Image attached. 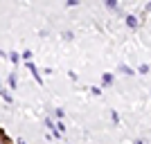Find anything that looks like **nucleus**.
<instances>
[{
  "label": "nucleus",
  "instance_id": "obj_1",
  "mask_svg": "<svg viewBox=\"0 0 151 144\" xmlns=\"http://www.w3.org/2000/svg\"><path fill=\"white\" fill-rule=\"evenodd\" d=\"M0 97H2V99H5L7 104H12V101H14V97H12V95H9V90H5V88L0 90Z\"/></svg>",
  "mask_w": 151,
  "mask_h": 144
},
{
  "label": "nucleus",
  "instance_id": "obj_2",
  "mask_svg": "<svg viewBox=\"0 0 151 144\" xmlns=\"http://www.w3.org/2000/svg\"><path fill=\"white\" fill-rule=\"evenodd\" d=\"M126 25H129V27H138L140 23H138V18H135V16L131 14V16H126Z\"/></svg>",
  "mask_w": 151,
  "mask_h": 144
},
{
  "label": "nucleus",
  "instance_id": "obj_3",
  "mask_svg": "<svg viewBox=\"0 0 151 144\" xmlns=\"http://www.w3.org/2000/svg\"><path fill=\"white\" fill-rule=\"evenodd\" d=\"M117 70H120V72H124L126 77H131V75H135V72H133V70L129 68V65H117Z\"/></svg>",
  "mask_w": 151,
  "mask_h": 144
},
{
  "label": "nucleus",
  "instance_id": "obj_4",
  "mask_svg": "<svg viewBox=\"0 0 151 144\" xmlns=\"http://www.w3.org/2000/svg\"><path fill=\"white\" fill-rule=\"evenodd\" d=\"M9 61H12V63H18L20 61V54H18V52H9Z\"/></svg>",
  "mask_w": 151,
  "mask_h": 144
},
{
  "label": "nucleus",
  "instance_id": "obj_5",
  "mask_svg": "<svg viewBox=\"0 0 151 144\" xmlns=\"http://www.w3.org/2000/svg\"><path fill=\"white\" fill-rule=\"evenodd\" d=\"M20 59H23L25 63H29V61H32V52H29V50H25L23 54H20Z\"/></svg>",
  "mask_w": 151,
  "mask_h": 144
},
{
  "label": "nucleus",
  "instance_id": "obj_6",
  "mask_svg": "<svg viewBox=\"0 0 151 144\" xmlns=\"http://www.w3.org/2000/svg\"><path fill=\"white\" fill-rule=\"evenodd\" d=\"M45 126H47V128H52V133L57 131V124H54V122H52L50 117H45Z\"/></svg>",
  "mask_w": 151,
  "mask_h": 144
},
{
  "label": "nucleus",
  "instance_id": "obj_7",
  "mask_svg": "<svg viewBox=\"0 0 151 144\" xmlns=\"http://www.w3.org/2000/svg\"><path fill=\"white\" fill-rule=\"evenodd\" d=\"M54 115H57V119L61 122V119H63V115H65V110H63V108H54Z\"/></svg>",
  "mask_w": 151,
  "mask_h": 144
},
{
  "label": "nucleus",
  "instance_id": "obj_8",
  "mask_svg": "<svg viewBox=\"0 0 151 144\" xmlns=\"http://www.w3.org/2000/svg\"><path fill=\"white\" fill-rule=\"evenodd\" d=\"M106 7H108V9H117V11H120V7L115 5V0H106Z\"/></svg>",
  "mask_w": 151,
  "mask_h": 144
},
{
  "label": "nucleus",
  "instance_id": "obj_9",
  "mask_svg": "<svg viewBox=\"0 0 151 144\" xmlns=\"http://www.w3.org/2000/svg\"><path fill=\"white\" fill-rule=\"evenodd\" d=\"M9 86H12V88L18 86V81H16V75H9Z\"/></svg>",
  "mask_w": 151,
  "mask_h": 144
},
{
  "label": "nucleus",
  "instance_id": "obj_10",
  "mask_svg": "<svg viewBox=\"0 0 151 144\" xmlns=\"http://www.w3.org/2000/svg\"><path fill=\"white\" fill-rule=\"evenodd\" d=\"M111 81H113V75H108V72H106V75H104V83L111 86Z\"/></svg>",
  "mask_w": 151,
  "mask_h": 144
},
{
  "label": "nucleus",
  "instance_id": "obj_11",
  "mask_svg": "<svg viewBox=\"0 0 151 144\" xmlns=\"http://www.w3.org/2000/svg\"><path fill=\"white\" fill-rule=\"evenodd\" d=\"M138 70H140V75H147V72H149V65H140Z\"/></svg>",
  "mask_w": 151,
  "mask_h": 144
},
{
  "label": "nucleus",
  "instance_id": "obj_12",
  "mask_svg": "<svg viewBox=\"0 0 151 144\" xmlns=\"http://www.w3.org/2000/svg\"><path fill=\"white\" fill-rule=\"evenodd\" d=\"M0 144H12V138H9V135H5V138L0 140Z\"/></svg>",
  "mask_w": 151,
  "mask_h": 144
},
{
  "label": "nucleus",
  "instance_id": "obj_13",
  "mask_svg": "<svg viewBox=\"0 0 151 144\" xmlns=\"http://www.w3.org/2000/svg\"><path fill=\"white\" fill-rule=\"evenodd\" d=\"M5 135H7V133H5V131H2V128H0V140H2V138H5Z\"/></svg>",
  "mask_w": 151,
  "mask_h": 144
},
{
  "label": "nucleus",
  "instance_id": "obj_14",
  "mask_svg": "<svg viewBox=\"0 0 151 144\" xmlns=\"http://www.w3.org/2000/svg\"><path fill=\"white\" fill-rule=\"evenodd\" d=\"M135 144H145V142H142V140H138V142H135Z\"/></svg>",
  "mask_w": 151,
  "mask_h": 144
},
{
  "label": "nucleus",
  "instance_id": "obj_15",
  "mask_svg": "<svg viewBox=\"0 0 151 144\" xmlns=\"http://www.w3.org/2000/svg\"><path fill=\"white\" fill-rule=\"evenodd\" d=\"M0 90H2V86H0Z\"/></svg>",
  "mask_w": 151,
  "mask_h": 144
}]
</instances>
